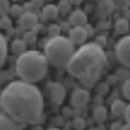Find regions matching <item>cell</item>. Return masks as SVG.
I'll return each instance as SVG.
<instances>
[{"label": "cell", "instance_id": "6da1fadb", "mask_svg": "<svg viewBox=\"0 0 130 130\" xmlns=\"http://www.w3.org/2000/svg\"><path fill=\"white\" fill-rule=\"evenodd\" d=\"M0 103L5 115L22 124L38 122L44 111V98L39 88L22 80L12 81L3 89Z\"/></svg>", "mask_w": 130, "mask_h": 130}, {"label": "cell", "instance_id": "7a4b0ae2", "mask_svg": "<svg viewBox=\"0 0 130 130\" xmlns=\"http://www.w3.org/2000/svg\"><path fill=\"white\" fill-rule=\"evenodd\" d=\"M106 61L103 48L95 43H88L75 50L66 67L72 77L79 79L85 88H90L99 80Z\"/></svg>", "mask_w": 130, "mask_h": 130}, {"label": "cell", "instance_id": "3957f363", "mask_svg": "<svg viewBox=\"0 0 130 130\" xmlns=\"http://www.w3.org/2000/svg\"><path fill=\"white\" fill-rule=\"evenodd\" d=\"M48 66L49 64L43 53L38 50H27L17 58L15 71L22 81L34 84L44 79Z\"/></svg>", "mask_w": 130, "mask_h": 130}, {"label": "cell", "instance_id": "277c9868", "mask_svg": "<svg viewBox=\"0 0 130 130\" xmlns=\"http://www.w3.org/2000/svg\"><path fill=\"white\" fill-rule=\"evenodd\" d=\"M73 53H75V45L66 36L59 35L50 38L44 45V57L48 64L58 68L67 66Z\"/></svg>", "mask_w": 130, "mask_h": 130}, {"label": "cell", "instance_id": "5b68a950", "mask_svg": "<svg viewBox=\"0 0 130 130\" xmlns=\"http://www.w3.org/2000/svg\"><path fill=\"white\" fill-rule=\"evenodd\" d=\"M116 57L126 68L130 67V35L122 38L116 44Z\"/></svg>", "mask_w": 130, "mask_h": 130}, {"label": "cell", "instance_id": "8992f818", "mask_svg": "<svg viewBox=\"0 0 130 130\" xmlns=\"http://www.w3.org/2000/svg\"><path fill=\"white\" fill-rule=\"evenodd\" d=\"M46 90H48V95H49V99L52 101V103H54L55 106L62 104V102L66 98V89L61 83L52 81V83L46 84Z\"/></svg>", "mask_w": 130, "mask_h": 130}, {"label": "cell", "instance_id": "52a82bcc", "mask_svg": "<svg viewBox=\"0 0 130 130\" xmlns=\"http://www.w3.org/2000/svg\"><path fill=\"white\" fill-rule=\"evenodd\" d=\"M89 99H90V93L86 89H81V88L75 89L71 94V106L76 108L84 107L88 104Z\"/></svg>", "mask_w": 130, "mask_h": 130}, {"label": "cell", "instance_id": "ba28073f", "mask_svg": "<svg viewBox=\"0 0 130 130\" xmlns=\"http://www.w3.org/2000/svg\"><path fill=\"white\" fill-rule=\"evenodd\" d=\"M88 36V31L84 27H72L68 34V39L73 45H84Z\"/></svg>", "mask_w": 130, "mask_h": 130}, {"label": "cell", "instance_id": "9c48e42d", "mask_svg": "<svg viewBox=\"0 0 130 130\" xmlns=\"http://www.w3.org/2000/svg\"><path fill=\"white\" fill-rule=\"evenodd\" d=\"M70 25L72 27H84L88 22V15L85 12L77 9V10H73L70 15Z\"/></svg>", "mask_w": 130, "mask_h": 130}, {"label": "cell", "instance_id": "30bf717a", "mask_svg": "<svg viewBox=\"0 0 130 130\" xmlns=\"http://www.w3.org/2000/svg\"><path fill=\"white\" fill-rule=\"evenodd\" d=\"M38 21H39L38 20V15L34 14V13H30V12L23 13L20 17V25H21V27L22 28H26L28 31H31L34 27L38 26Z\"/></svg>", "mask_w": 130, "mask_h": 130}, {"label": "cell", "instance_id": "8fae6325", "mask_svg": "<svg viewBox=\"0 0 130 130\" xmlns=\"http://www.w3.org/2000/svg\"><path fill=\"white\" fill-rule=\"evenodd\" d=\"M115 9V4L112 0H99L97 4V13L101 17H108Z\"/></svg>", "mask_w": 130, "mask_h": 130}, {"label": "cell", "instance_id": "7c38bea8", "mask_svg": "<svg viewBox=\"0 0 130 130\" xmlns=\"http://www.w3.org/2000/svg\"><path fill=\"white\" fill-rule=\"evenodd\" d=\"M0 130H22V126L8 115H0Z\"/></svg>", "mask_w": 130, "mask_h": 130}, {"label": "cell", "instance_id": "4fadbf2b", "mask_svg": "<svg viewBox=\"0 0 130 130\" xmlns=\"http://www.w3.org/2000/svg\"><path fill=\"white\" fill-rule=\"evenodd\" d=\"M58 14H59L58 8H57V5H54V4H48L43 9V18H44L45 21H53V20H55V18L58 17Z\"/></svg>", "mask_w": 130, "mask_h": 130}, {"label": "cell", "instance_id": "5bb4252c", "mask_svg": "<svg viewBox=\"0 0 130 130\" xmlns=\"http://www.w3.org/2000/svg\"><path fill=\"white\" fill-rule=\"evenodd\" d=\"M10 50L14 55L20 57L21 54H23L25 52H27V44L22 40V39H15L12 41V45H10Z\"/></svg>", "mask_w": 130, "mask_h": 130}, {"label": "cell", "instance_id": "9a60e30c", "mask_svg": "<svg viewBox=\"0 0 130 130\" xmlns=\"http://www.w3.org/2000/svg\"><path fill=\"white\" fill-rule=\"evenodd\" d=\"M125 108H126V104L122 99H115L111 104V112H112L113 116H122L125 113Z\"/></svg>", "mask_w": 130, "mask_h": 130}, {"label": "cell", "instance_id": "2e32d148", "mask_svg": "<svg viewBox=\"0 0 130 130\" xmlns=\"http://www.w3.org/2000/svg\"><path fill=\"white\" fill-rule=\"evenodd\" d=\"M130 28V23L127 22V20L125 18H119L115 23V30L117 34H121V35H125Z\"/></svg>", "mask_w": 130, "mask_h": 130}, {"label": "cell", "instance_id": "e0dca14e", "mask_svg": "<svg viewBox=\"0 0 130 130\" xmlns=\"http://www.w3.org/2000/svg\"><path fill=\"white\" fill-rule=\"evenodd\" d=\"M8 55V45H7V40L5 38L0 34V67H2L7 59Z\"/></svg>", "mask_w": 130, "mask_h": 130}, {"label": "cell", "instance_id": "ac0fdd59", "mask_svg": "<svg viewBox=\"0 0 130 130\" xmlns=\"http://www.w3.org/2000/svg\"><path fill=\"white\" fill-rule=\"evenodd\" d=\"M93 117H94V120L97 122L106 121V119H107V109H106V107H102V106L95 107L94 111H93Z\"/></svg>", "mask_w": 130, "mask_h": 130}, {"label": "cell", "instance_id": "d6986e66", "mask_svg": "<svg viewBox=\"0 0 130 130\" xmlns=\"http://www.w3.org/2000/svg\"><path fill=\"white\" fill-rule=\"evenodd\" d=\"M129 77H130V71H129L127 68H119V70L116 71V79H117V80L125 81V80H127Z\"/></svg>", "mask_w": 130, "mask_h": 130}, {"label": "cell", "instance_id": "ffe728a7", "mask_svg": "<svg viewBox=\"0 0 130 130\" xmlns=\"http://www.w3.org/2000/svg\"><path fill=\"white\" fill-rule=\"evenodd\" d=\"M58 8V12L62 13V14H67L70 10H71V4L67 2V0H62V2L57 5Z\"/></svg>", "mask_w": 130, "mask_h": 130}, {"label": "cell", "instance_id": "44dd1931", "mask_svg": "<svg viewBox=\"0 0 130 130\" xmlns=\"http://www.w3.org/2000/svg\"><path fill=\"white\" fill-rule=\"evenodd\" d=\"M26 44H34L35 40H36V34L34 31H27L25 35H23V39H22Z\"/></svg>", "mask_w": 130, "mask_h": 130}, {"label": "cell", "instance_id": "7402d4cb", "mask_svg": "<svg viewBox=\"0 0 130 130\" xmlns=\"http://www.w3.org/2000/svg\"><path fill=\"white\" fill-rule=\"evenodd\" d=\"M72 126H73V129H75V130H84V127H85V121H84V119H81V117L73 119Z\"/></svg>", "mask_w": 130, "mask_h": 130}, {"label": "cell", "instance_id": "603a6c76", "mask_svg": "<svg viewBox=\"0 0 130 130\" xmlns=\"http://www.w3.org/2000/svg\"><path fill=\"white\" fill-rule=\"evenodd\" d=\"M122 94L126 99L130 101V77L127 80L124 81V85H122Z\"/></svg>", "mask_w": 130, "mask_h": 130}, {"label": "cell", "instance_id": "cb8c5ba5", "mask_svg": "<svg viewBox=\"0 0 130 130\" xmlns=\"http://www.w3.org/2000/svg\"><path fill=\"white\" fill-rule=\"evenodd\" d=\"M49 35H50V38L59 36V26L58 25H52L49 27Z\"/></svg>", "mask_w": 130, "mask_h": 130}, {"label": "cell", "instance_id": "d4e9b609", "mask_svg": "<svg viewBox=\"0 0 130 130\" xmlns=\"http://www.w3.org/2000/svg\"><path fill=\"white\" fill-rule=\"evenodd\" d=\"M97 91L99 93V94H106V93L108 91V84L107 83H99L97 85Z\"/></svg>", "mask_w": 130, "mask_h": 130}, {"label": "cell", "instance_id": "484cf974", "mask_svg": "<svg viewBox=\"0 0 130 130\" xmlns=\"http://www.w3.org/2000/svg\"><path fill=\"white\" fill-rule=\"evenodd\" d=\"M10 13H12V15L18 17V15H21V13H22V8L18 7V5H13L12 9H10Z\"/></svg>", "mask_w": 130, "mask_h": 130}, {"label": "cell", "instance_id": "4316f807", "mask_svg": "<svg viewBox=\"0 0 130 130\" xmlns=\"http://www.w3.org/2000/svg\"><path fill=\"white\" fill-rule=\"evenodd\" d=\"M124 116H125V120H126V122L130 125V104H127V106H126Z\"/></svg>", "mask_w": 130, "mask_h": 130}, {"label": "cell", "instance_id": "83f0119b", "mask_svg": "<svg viewBox=\"0 0 130 130\" xmlns=\"http://www.w3.org/2000/svg\"><path fill=\"white\" fill-rule=\"evenodd\" d=\"M97 45H99L101 48H103L104 45H106V38L104 36H98L97 38V43H95Z\"/></svg>", "mask_w": 130, "mask_h": 130}, {"label": "cell", "instance_id": "f1b7e54d", "mask_svg": "<svg viewBox=\"0 0 130 130\" xmlns=\"http://www.w3.org/2000/svg\"><path fill=\"white\" fill-rule=\"evenodd\" d=\"M121 127H122V125L119 121H116V122H113L112 125H111V130H121Z\"/></svg>", "mask_w": 130, "mask_h": 130}, {"label": "cell", "instance_id": "f546056e", "mask_svg": "<svg viewBox=\"0 0 130 130\" xmlns=\"http://www.w3.org/2000/svg\"><path fill=\"white\" fill-rule=\"evenodd\" d=\"M31 4L34 7H40L43 5V0H31Z\"/></svg>", "mask_w": 130, "mask_h": 130}, {"label": "cell", "instance_id": "4dcf8cb0", "mask_svg": "<svg viewBox=\"0 0 130 130\" xmlns=\"http://www.w3.org/2000/svg\"><path fill=\"white\" fill-rule=\"evenodd\" d=\"M67 2L71 4V5H79V4H81L84 0H67Z\"/></svg>", "mask_w": 130, "mask_h": 130}, {"label": "cell", "instance_id": "1f68e13d", "mask_svg": "<svg viewBox=\"0 0 130 130\" xmlns=\"http://www.w3.org/2000/svg\"><path fill=\"white\" fill-rule=\"evenodd\" d=\"M108 83L107 84H116V81H117V79H116V76H108Z\"/></svg>", "mask_w": 130, "mask_h": 130}, {"label": "cell", "instance_id": "d6a6232c", "mask_svg": "<svg viewBox=\"0 0 130 130\" xmlns=\"http://www.w3.org/2000/svg\"><path fill=\"white\" fill-rule=\"evenodd\" d=\"M121 130H130V125H129V124H126V125H124V126L121 127Z\"/></svg>", "mask_w": 130, "mask_h": 130}, {"label": "cell", "instance_id": "836d02e7", "mask_svg": "<svg viewBox=\"0 0 130 130\" xmlns=\"http://www.w3.org/2000/svg\"><path fill=\"white\" fill-rule=\"evenodd\" d=\"M5 112H4V108H3V106H2V103H0V115H4Z\"/></svg>", "mask_w": 130, "mask_h": 130}, {"label": "cell", "instance_id": "e575fe53", "mask_svg": "<svg viewBox=\"0 0 130 130\" xmlns=\"http://www.w3.org/2000/svg\"><path fill=\"white\" fill-rule=\"evenodd\" d=\"M48 130H59V129H57V127H52V129H48Z\"/></svg>", "mask_w": 130, "mask_h": 130}]
</instances>
